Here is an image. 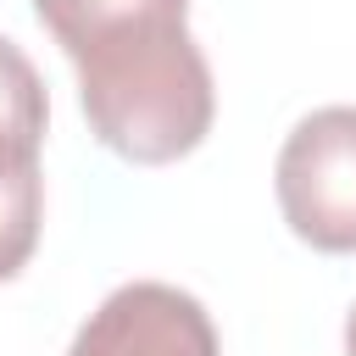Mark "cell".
I'll use <instances>...</instances> for the list:
<instances>
[{
  "mask_svg": "<svg viewBox=\"0 0 356 356\" xmlns=\"http://www.w3.org/2000/svg\"><path fill=\"white\" fill-rule=\"evenodd\" d=\"M33 17L72 61L89 134L111 156L167 167L200 150L217 83L189 33V0H33Z\"/></svg>",
  "mask_w": 356,
  "mask_h": 356,
  "instance_id": "cell-1",
  "label": "cell"
},
{
  "mask_svg": "<svg viewBox=\"0 0 356 356\" xmlns=\"http://www.w3.org/2000/svg\"><path fill=\"white\" fill-rule=\"evenodd\" d=\"M289 234L323 256H356V106L306 111L273 161Z\"/></svg>",
  "mask_w": 356,
  "mask_h": 356,
  "instance_id": "cell-2",
  "label": "cell"
},
{
  "mask_svg": "<svg viewBox=\"0 0 356 356\" xmlns=\"http://www.w3.org/2000/svg\"><path fill=\"white\" fill-rule=\"evenodd\" d=\"M67 356H222L211 312L161 278L117 284L72 334Z\"/></svg>",
  "mask_w": 356,
  "mask_h": 356,
  "instance_id": "cell-3",
  "label": "cell"
},
{
  "mask_svg": "<svg viewBox=\"0 0 356 356\" xmlns=\"http://www.w3.org/2000/svg\"><path fill=\"white\" fill-rule=\"evenodd\" d=\"M345 356H356V306H350V317H345Z\"/></svg>",
  "mask_w": 356,
  "mask_h": 356,
  "instance_id": "cell-5",
  "label": "cell"
},
{
  "mask_svg": "<svg viewBox=\"0 0 356 356\" xmlns=\"http://www.w3.org/2000/svg\"><path fill=\"white\" fill-rule=\"evenodd\" d=\"M44 128H50L44 78L11 39H0V189L44 178L39 172Z\"/></svg>",
  "mask_w": 356,
  "mask_h": 356,
  "instance_id": "cell-4",
  "label": "cell"
}]
</instances>
